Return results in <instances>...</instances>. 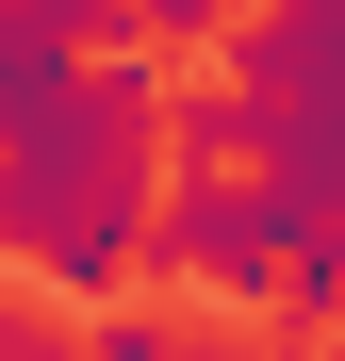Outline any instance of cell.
Listing matches in <instances>:
<instances>
[{
    "instance_id": "6da1fadb",
    "label": "cell",
    "mask_w": 345,
    "mask_h": 361,
    "mask_svg": "<svg viewBox=\"0 0 345 361\" xmlns=\"http://www.w3.org/2000/svg\"><path fill=\"white\" fill-rule=\"evenodd\" d=\"M164 132H181V99H164L148 49L83 66V99L49 115L33 148H0V279L115 295L148 263V230H164Z\"/></svg>"
},
{
    "instance_id": "277c9868",
    "label": "cell",
    "mask_w": 345,
    "mask_h": 361,
    "mask_svg": "<svg viewBox=\"0 0 345 361\" xmlns=\"http://www.w3.org/2000/svg\"><path fill=\"white\" fill-rule=\"evenodd\" d=\"M66 361H198V329L181 312H99V329H66Z\"/></svg>"
},
{
    "instance_id": "52a82bcc",
    "label": "cell",
    "mask_w": 345,
    "mask_h": 361,
    "mask_svg": "<svg viewBox=\"0 0 345 361\" xmlns=\"http://www.w3.org/2000/svg\"><path fill=\"white\" fill-rule=\"evenodd\" d=\"M279 17H313V33H329V49H345V0H279Z\"/></svg>"
},
{
    "instance_id": "3957f363",
    "label": "cell",
    "mask_w": 345,
    "mask_h": 361,
    "mask_svg": "<svg viewBox=\"0 0 345 361\" xmlns=\"http://www.w3.org/2000/svg\"><path fill=\"white\" fill-rule=\"evenodd\" d=\"M66 49H83V33L49 17V0H0V148H33L49 115L83 99V66H66Z\"/></svg>"
},
{
    "instance_id": "30bf717a",
    "label": "cell",
    "mask_w": 345,
    "mask_h": 361,
    "mask_svg": "<svg viewBox=\"0 0 345 361\" xmlns=\"http://www.w3.org/2000/svg\"><path fill=\"white\" fill-rule=\"evenodd\" d=\"M329 361H345V345H329Z\"/></svg>"
},
{
    "instance_id": "ba28073f",
    "label": "cell",
    "mask_w": 345,
    "mask_h": 361,
    "mask_svg": "<svg viewBox=\"0 0 345 361\" xmlns=\"http://www.w3.org/2000/svg\"><path fill=\"white\" fill-rule=\"evenodd\" d=\"M17 329H33V312H17V279H0V345H17Z\"/></svg>"
},
{
    "instance_id": "9c48e42d",
    "label": "cell",
    "mask_w": 345,
    "mask_h": 361,
    "mask_svg": "<svg viewBox=\"0 0 345 361\" xmlns=\"http://www.w3.org/2000/svg\"><path fill=\"white\" fill-rule=\"evenodd\" d=\"M247 361H329V345H247Z\"/></svg>"
},
{
    "instance_id": "8992f818",
    "label": "cell",
    "mask_w": 345,
    "mask_h": 361,
    "mask_svg": "<svg viewBox=\"0 0 345 361\" xmlns=\"http://www.w3.org/2000/svg\"><path fill=\"white\" fill-rule=\"evenodd\" d=\"M49 17H66V33L99 49V33H132V0H49Z\"/></svg>"
},
{
    "instance_id": "7a4b0ae2",
    "label": "cell",
    "mask_w": 345,
    "mask_h": 361,
    "mask_svg": "<svg viewBox=\"0 0 345 361\" xmlns=\"http://www.w3.org/2000/svg\"><path fill=\"white\" fill-rule=\"evenodd\" d=\"M296 247H313V197L296 180H164V230H148V263L164 279H198L214 312H247L263 279H296Z\"/></svg>"
},
{
    "instance_id": "5b68a950",
    "label": "cell",
    "mask_w": 345,
    "mask_h": 361,
    "mask_svg": "<svg viewBox=\"0 0 345 361\" xmlns=\"http://www.w3.org/2000/svg\"><path fill=\"white\" fill-rule=\"evenodd\" d=\"M214 33H247V0H132V49L164 66V49H214Z\"/></svg>"
}]
</instances>
